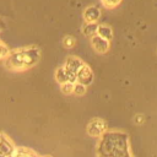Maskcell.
Segmentation results:
<instances>
[{
    "label": "cell",
    "instance_id": "6da1fadb",
    "mask_svg": "<svg viewBox=\"0 0 157 157\" xmlns=\"http://www.w3.org/2000/svg\"><path fill=\"white\" fill-rule=\"evenodd\" d=\"M93 44L94 47L97 48V50H101V52H104L108 49V42L105 39H103L102 37H96L93 39Z\"/></svg>",
    "mask_w": 157,
    "mask_h": 157
},
{
    "label": "cell",
    "instance_id": "7a4b0ae2",
    "mask_svg": "<svg viewBox=\"0 0 157 157\" xmlns=\"http://www.w3.org/2000/svg\"><path fill=\"white\" fill-rule=\"evenodd\" d=\"M99 33H101L102 38L105 39V40L112 37V31H110V28H109V27H105V26H102V27L99 28Z\"/></svg>",
    "mask_w": 157,
    "mask_h": 157
},
{
    "label": "cell",
    "instance_id": "3957f363",
    "mask_svg": "<svg viewBox=\"0 0 157 157\" xmlns=\"http://www.w3.org/2000/svg\"><path fill=\"white\" fill-rule=\"evenodd\" d=\"M88 13H90V16H88V20L90 21H94L99 16V11L97 9H88V11H87L86 15H88Z\"/></svg>",
    "mask_w": 157,
    "mask_h": 157
},
{
    "label": "cell",
    "instance_id": "277c9868",
    "mask_svg": "<svg viewBox=\"0 0 157 157\" xmlns=\"http://www.w3.org/2000/svg\"><path fill=\"white\" fill-rule=\"evenodd\" d=\"M102 1L107 7H114L120 2V0H102Z\"/></svg>",
    "mask_w": 157,
    "mask_h": 157
}]
</instances>
